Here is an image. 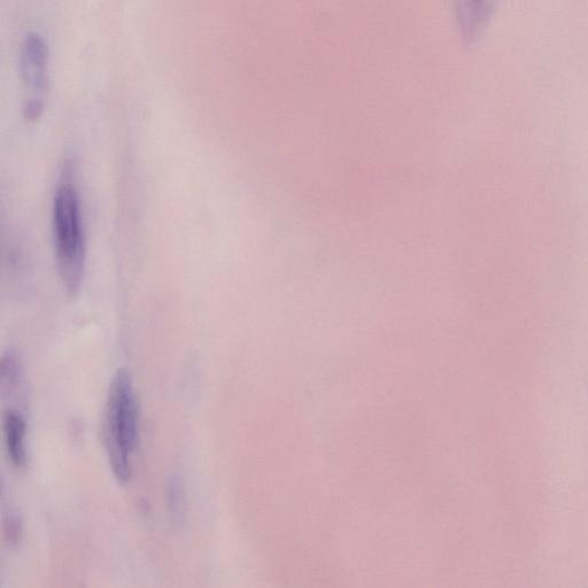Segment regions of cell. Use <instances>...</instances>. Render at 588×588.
<instances>
[{"label":"cell","instance_id":"obj_6","mask_svg":"<svg viewBox=\"0 0 588 588\" xmlns=\"http://www.w3.org/2000/svg\"><path fill=\"white\" fill-rule=\"evenodd\" d=\"M5 535L12 544H17L20 540L21 523L14 514H10L5 518Z\"/></svg>","mask_w":588,"mask_h":588},{"label":"cell","instance_id":"obj_3","mask_svg":"<svg viewBox=\"0 0 588 588\" xmlns=\"http://www.w3.org/2000/svg\"><path fill=\"white\" fill-rule=\"evenodd\" d=\"M20 74L25 87L23 116L36 122L44 112L49 88V48L41 35L30 33L22 41Z\"/></svg>","mask_w":588,"mask_h":588},{"label":"cell","instance_id":"obj_1","mask_svg":"<svg viewBox=\"0 0 588 588\" xmlns=\"http://www.w3.org/2000/svg\"><path fill=\"white\" fill-rule=\"evenodd\" d=\"M73 167L66 164L54 195L53 234L61 283L69 297L80 292L85 268V237Z\"/></svg>","mask_w":588,"mask_h":588},{"label":"cell","instance_id":"obj_5","mask_svg":"<svg viewBox=\"0 0 588 588\" xmlns=\"http://www.w3.org/2000/svg\"><path fill=\"white\" fill-rule=\"evenodd\" d=\"M3 436L7 458L14 467H25L27 462L26 422L15 410H7L3 415Z\"/></svg>","mask_w":588,"mask_h":588},{"label":"cell","instance_id":"obj_2","mask_svg":"<svg viewBox=\"0 0 588 588\" xmlns=\"http://www.w3.org/2000/svg\"><path fill=\"white\" fill-rule=\"evenodd\" d=\"M138 435V408L133 379L125 368L116 371L106 401L104 439L113 474L120 483L131 476V458Z\"/></svg>","mask_w":588,"mask_h":588},{"label":"cell","instance_id":"obj_4","mask_svg":"<svg viewBox=\"0 0 588 588\" xmlns=\"http://www.w3.org/2000/svg\"><path fill=\"white\" fill-rule=\"evenodd\" d=\"M497 0H453L455 19L463 42L476 43L492 20Z\"/></svg>","mask_w":588,"mask_h":588}]
</instances>
